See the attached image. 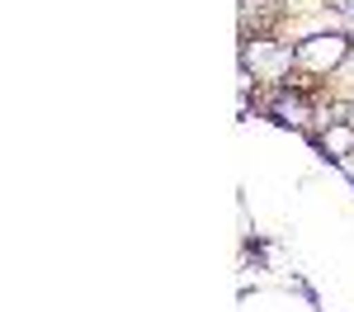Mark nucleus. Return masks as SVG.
<instances>
[{
    "mask_svg": "<svg viewBox=\"0 0 354 312\" xmlns=\"http://www.w3.org/2000/svg\"><path fill=\"white\" fill-rule=\"evenodd\" d=\"M322 147H326L335 161H345V156L354 152V133H350V128H330L326 138H322Z\"/></svg>",
    "mask_w": 354,
    "mask_h": 312,
    "instance_id": "f03ea898",
    "label": "nucleus"
},
{
    "mask_svg": "<svg viewBox=\"0 0 354 312\" xmlns=\"http://www.w3.org/2000/svg\"><path fill=\"white\" fill-rule=\"evenodd\" d=\"M274 113H279L283 123H302V118H307V104H302L298 95H279V104H274Z\"/></svg>",
    "mask_w": 354,
    "mask_h": 312,
    "instance_id": "7ed1b4c3",
    "label": "nucleus"
},
{
    "mask_svg": "<svg viewBox=\"0 0 354 312\" xmlns=\"http://www.w3.org/2000/svg\"><path fill=\"white\" fill-rule=\"evenodd\" d=\"M340 57H345V38H340V33H330V38H307L298 53H293V62L326 71V66H335V62H340Z\"/></svg>",
    "mask_w": 354,
    "mask_h": 312,
    "instance_id": "f257e3e1",
    "label": "nucleus"
}]
</instances>
